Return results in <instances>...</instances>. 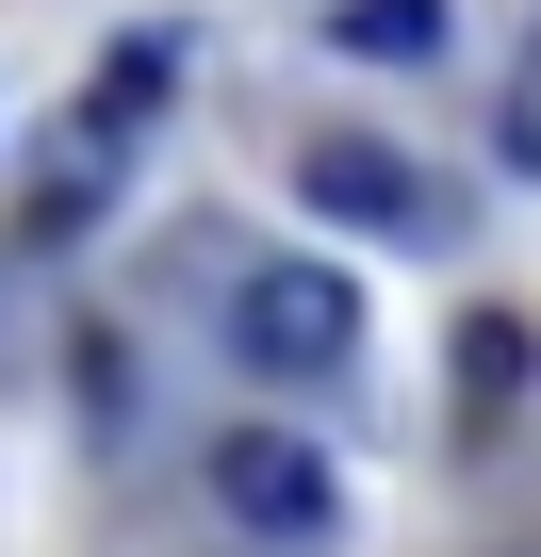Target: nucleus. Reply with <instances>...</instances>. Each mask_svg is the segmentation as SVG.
I'll return each instance as SVG.
<instances>
[{"instance_id": "f257e3e1", "label": "nucleus", "mask_w": 541, "mask_h": 557, "mask_svg": "<svg viewBox=\"0 0 541 557\" xmlns=\"http://www.w3.org/2000/svg\"><path fill=\"white\" fill-rule=\"evenodd\" d=\"M230 361L246 377H345L361 361V278L345 262H246L230 278Z\"/></svg>"}, {"instance_id": "f03ea898", "label": "nucleus", "mask_w": 541, "mask_h": 557, "mask_svg": "<svg viewBox=\"0 0 541 557\" xmlns=\"http://www.w3.org/2000/svg\"><path fill=\"white\" fill-rule=\"evenodd\" d=\"M213 508H230L246 541H329V524H345V475H329L296 426H230V443H213Z\"/></svg>"}, {"instance_id": "7ed1b4c3", "label": "nucleus", "mask_w": 541, "mask_h": 557, "mask_svg": "<svg viewBox=\"0 0 541 557\" xmlns=\"http://www.w3.org/2000/svg\"><path fill=\"white\" fill-rule=\"evenodd\" d=\"M296 197H312L329 230H394V246L427 230V181H410V148H378V132H329V148L296 164Z\"/></svg>"}, {"instance_id": "20e7f679", "label": "nucleus", "mask_w": 541, "mask_h": 557, "mask_svg": "<svg viewBox=\"0 0 541 557\" xmlns=\"http://www.w3.org/2000/svg\"><path fill=\"white\" fill-rule=\"evenodd\" d=\"M329 50H361V66H427V50H443V0H345Z\"/></svg>"}, {"instance_id": "39448f33", "label": "nucleus", "mask_w": 541, "mask_h": 557, "mask_svg": "<svg viewBox=\"0 0 541 557\" xmlns=\"http://www.w3.org/2000/svg\"><path fill=\"white\" fill-rule=\"evenodd\" d=\"M443 377H459V410H508V394H525V329H492V312H476Z\"/></svg>"}, {"instance_id": "423d86ee", "label": "nucleus", "mask_w": 541, "mask_h": 557, "mask_svg": "<svg viewBox=\"0 0 541 557\" xmlns=\"http://www.w3.org/2000/svg\"><path fill=\"white\" fill-rule=\"evenodd\" d=\"M525 557H541V541H525Z\"/></svg>"}]
</instances>
